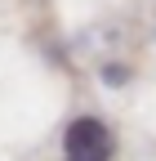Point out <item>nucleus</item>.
<instances>
[{"label":"nucleus","mask_w":156,"mask_h":161,"mask_svg":"<svg viewBox=\"0 0 156 161\" xmlns=\"http://www.w3.org/2000/svg\"><path fill=\"white\" fill-rule=\"evenodd\" d=\"M103 80H107V85H125V80H129V72H125L121 63H107V67H103Z\"/></svg>","instance_id":"2"},{"label":"nucleus","mask_w":156,"mask_h":161,"mask_svg":"<svg viewBox=\"0 0 156 161\" xmlns=\"http://www.w3.org/2000/svg\"><path fill=\"white\" fill-rule=\"evenodd\" d=\"M116 139L107 130V121L98 116H76L63 130V161H112Z\"/></svg>","instance_id":"1"}]
</instances>
